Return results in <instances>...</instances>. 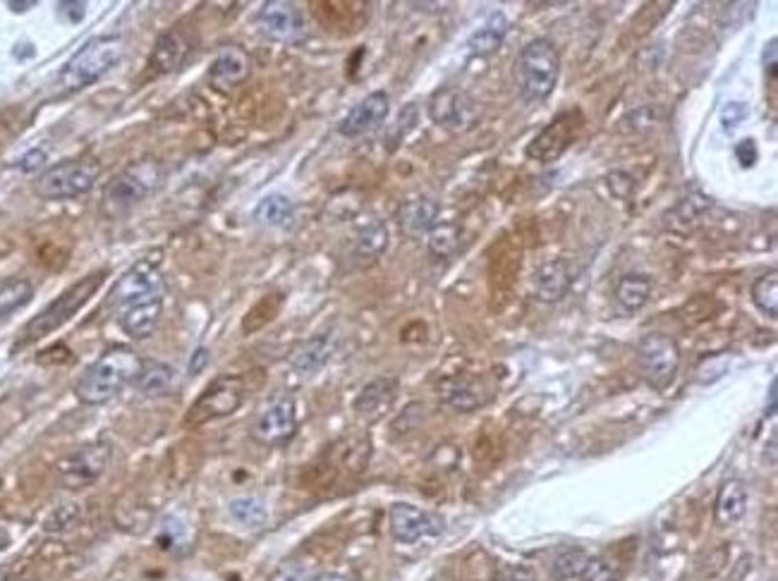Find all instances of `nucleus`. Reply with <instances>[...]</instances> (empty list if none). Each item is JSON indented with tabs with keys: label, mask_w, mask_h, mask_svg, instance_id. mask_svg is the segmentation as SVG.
<instances>
[{
	"label": "nucleus",
	"mask_w": 778,
	"mask_h": 581,
	"mask_svg": "<svg viewBox=\"0 0 778 581\" xmlns=\"http://www.w3.org/2000/svg\"><path fill=\"white\" fill-rule=\"evenodd\" d=\"M534 297L544 304H556L568 295L570 285H573V268L565 259L546 261L534 271L532 278Z\"/></svg>",
	"instance_id": "obj_20"
},
{
	"label": "nucleus",
	"mask_w": 778,
	"mask_h": 581,
	"mask_svg": "<svg viewBox=\"0 0 778 581\" xmlns=\"http://www.w3.org/2000/svg\"><path fill=\"white\" fill-rule=\"evenodd\" d=\"M618 579H621V572H618V567L606 558H592L587 562L585 572L580 574V581H618Z\"/></svg>",
	"instance_id": "obj_36"
},
{
	"label": "nucleus",
	"mask_w": 778,
	"mask_h": 581,
	"mask_svg": "<svg viewBox=\"0 0 778 581\" xmlns=\"http://www.w3.org/2000/svg\"><path fill=\"white\" fill-rule=\"evenodd\" d=\"M637 366L649 385L664 390L676 378L680 366V347L671 335L647 333L635 347Z\"/></svg>",
	"instance_id": "obj_9"
},
{
	"label": "nucleus",
	"mask_w": 778,
	"mask_h": 581,
	"mask_svg": "<svg viewBox=\"0 0 778 581\" xmlns=\"http://www.w3.org/2000/svg\"><path fill=\"white\" fill-rule=\"evenodd\" d=\"M506 34H508L506 15H503V12H494L482 27L474 29L470 41H467V46H470L472 55H491L503 46Z\"/></svg>",
	"instance_id": "obj_28"
},
{
	"label": "nucleus",
	"mask_w": 778,
	"mask_h": 581,
	"mask_svg": "<svg viewBox=\"0 0 778 581\" xmlns=\"http://www.w3.org/2000/svg\"><path fill=\"white\" fill-rule=\"evenodd\" d=\"M34 297V285L27 278H8L0 283V318L27 307Z\"/></svg>",
	"instance_id": "obj_30"
},
{
	"label": "nucleus",
	"mask_w": 778,
	"mask_h": 581,
	"mask_svg": "<svg viewBox=\"0 0 778 581\" xmlns=\"http://www.w3.org/2000/svg\"><path fill=\"white\" fill-rule=\"evenodd\" d=\"M144 366V357L132 347H111L79 376L75 395L82 405L99 407L111 402L125 385L135 383Z\"/></svg>",
	"instance_id": "obj_2"
},
{
	"label": "nucleus",
	"mask_w": 778,
	"mask_h": 581,
	"mask_svg": "<svg viewBox=\"0 0 778 581\" xmlns=\"http://www.w3.org/2000/svg\"><path fill=\"white\" fill-rule=\"evenodd\" d=\"M319 581H348V577H343V574L338 572H328V574H321Z\"/></svg>",
	"instance_id": "obj_44"
},
{
	"label": "nucleus",
	"mask_w": 778,
	"mask_h": 581,
	"mask_svg": "<svg viewBox=\"0 0 778 581\" xmlns=\"http://www.w3.org/2000/svg\"><path fill=\"white\" fill-rule=\"evenodd\" d=\"M242 402H245V381H242L240 376H233V373L218 376L206 385L204 393L194 400V405L190 407V412L185 414L182 424L187 428H197L211 424V421L226 419L240 409Z\"/></svg>",
	"instance_id": "obj_8"
},
{
	"label": "nucleus",
	"mask_w": 778,
	"mask_h": 581,
	"mask_svg": "<svg viewBox=\"0 0 778 581\" xmlns=\"http://www.w3.org/2000/svg\"><path fill=\"white\" fill-rule=\"evenodd\" d=\"M79 517H82V510H79L77 503H60L48 512L41 527H44L48 534H63V531H70L75 527Z\"/></svg>",
	"instance_id": "obj_35"
},
{
	"label": "nucleus",
	"mask_w": 778,
	"mask_h": 581,
	"mask_svg": "<svg viewBox=\"0 0 778 581\" xmlns=\"http://www.w3.org/2000/svg\"><path fill=\"white\" fill-rule=\"evenodd\" d=\"M108 271L106 268H101V271H94L89 275H84L82 280H77L75 285H70L68 290L63 292V295H58L56 299H53L48 307L41 311V314H36L32 321L27 323V326L22 328V335L20 340H17V347L22 345H34V342L44 340L46 335L56 333L58 328H63L65 323L70 321V318L77 316V311L84 307V304L89 302L91 297L99 292V287L103 285V280H106Z\"/></svg>",
	"instance_id": "obj_4"
},
{
	"label": "nucleus",
	"mask_w": 778,
	"mask_h": 581,
	"mask_svg": "<svg viewBox=\"0 0 778 581\" xmlns=\"http://www.w3.org/2000/svg\"><path fill=\"white\" fill-rule=\"evenodd\" d=\"M443 529L441 519L419 510L410 503H395L391 507V534L398 543H417L422 538L436 536Z\"/></svg>",
	"instance_id": "obj_15"
},
{
	"label": "nucleus",
	"mask_w": 778,
	"mask_h": 581,
	"mask_svg": "<svg viewBox=\"0 0 778 581\" xmlns=\"http://www.w3.org/2000/svg\"><path fill=\"white\" fill-rule=\"evenodd\" d=\"M101 177L96 161H63L32 182L34 194L44 201H68L89 194Z\"/></svg>",
	"instance_id": "obj_7"
},
{
	"label": "nucleus",
	"mask_w": 778,
	"mask_h": 581,
	"mask_svg": "<svg viewBox=\"0 0 778 581\" xmlns=\"http://www.w3.org/2000/svg\"><path fill=\"white\" fill-rule=\"evenodd\" d=\"M747 500H750V493H747L745 481L726 479L714 500V522L719 527H731V524L740 522L747 512Z\"/></svg>",
	"instance_id": "obj_23"
},
{
	"label": "nucleus",
	"mask_w": 778,
	"mask_h": 581,
	"mask_svg": "<svg viewBox=\"0 0 778 581\" xmlns=\"http://www.w3.org/2000/svg\"><path fill=\"white\" fill-rule=\"evenodd\" d=\"M652 297V278L647 273H625L616 285V304L623 314H637Z\"/></svg>",
	"instance_id": "obj_27"
},
{
	"label": "nucleus",
	"mask_w": 778,
	"mask_h": 581,
	"mask_svg": "<svg viewBox=\"0 0 778 581\" xmlns=\"http://www.w3.org/2000/svg\"><path fill=\"white\" fill-rule=\"evenodd\" d=\"M206 364H209V350H204V347L194 350L192 362H190V373H192V376H197L199 371H204Z\"/></svg>",
	"instance_id": "obj_42"
},
{
	"label": "nucleus",
	"mask_w": 778,
	"mask_h": 581,
	"mask_svg": "<svg viewBox=\"0 0 778 581\" xmlns=\"http://www.w3.org/2000/svg\"><path fill=\"white\" fill-rule=\"evenodd\" d=\"M163 170L154 158H144L127 165L123 173H118L103 189L101 211L106 218H120L130 213L135 206L142 204L156 192L158 182H161Z\"/></svg>",
	"instance_id": "obj_5"
},
{
	"label": "nucleus",
	"mask_w": 778,
	"mask_h": 581,
	"mask_svg": "<svg viewBox=\"0 0 778 581\" xmlns=\"http://www.w3.org/2000/svg\"><path fill=\"white\" fill-rule=\"evenodd\" d=\"M429 118L448 132H467L477 122V103L463 89L443 87L431 96Z\"/></svg>",
	"instance_id": "obj_12"
},
{
	"label": "nucleus",
	"mask_w": 778,
	"mask_h": 581,
	"mask_svg": "<svg viewBox=\"0 0 778 581\" xmlns=\"http://www.w3.org/2000/svg\"><path fill=\"white\" fill-rule=\"evenodd\" d=\"M228 510L230 515H233V519H237L240 524H245V527H259V524L266 522L264 503H261L259 498H252V495L230 500Z\"/></svg>",
	"instance_id": "obj_34"
},
{
	"label": "nucleus",
	"mask_w": 778,
	"mask_h": 581,
	"mask_svg": "<svg viewBox=\"0 0 778 581\" xmlns=\"http://www.w3.org/2000/svg\"><path fill=\"white\" fill-rule=\"evenodd\" d=\"M395 397H398V381L386 376L376 378V381L364 385L362 393L355 397V414L367 424H374L391 412Z\"/></svg>",
	"instance_id": "obj_21"
},
{
	"label": "nucleus",
	"mask_w": 778,
	"mask_h": 581,
	"mask_svg": "<svg viewBox=\"0 0 778 581\" xmlns=\"http://www.w3.org/2000/svg\"><path fill=\"white\" fill-rule=\"evenodd\" d=\"M592 555L580 546H561L553 553V574L558 579H575L585 572Z\"/></svg>",
	"instance_id": "obj_31"
},
{
	"label": "nucleus",
	"mask_w": 778,
	"mask_h": 581,
	"mask_svg": "<svg viewBox=\"0 0 778 581\" xmlns=\"http://www.w3.org/2000/svg\"><path fill=\"white\" fill-rule=\"evenodd\" d=\"M494 581H534V574L532 570H527V567H503V570H498L496 579Z\"/></svg>",
	"instance_id": "obj_37"
},
{
	"label": "nucleus",
	"mask_w": 778,
	"mask_h": 581,
	"mask_svg": "<svg viewBox=\"0 0 778 581\" xmlns=\"http://www.w3.org/2000/svg\"><path fill=\"white\" fill-rule=\"evenodd\" d=\"M249 70H252V60L245 48L223 46L211 60L209 82L218 89H235L249 77Z\"/></svg>",
	"instance_id": "obj_19"
},
{
	"label": "nucleus",
	"mask_w": 778,
	"mask_h": 581,
	"mask_svg": "<svg viewBox=\"0 0 778 581\" xmlns=\"http://www.w3.org/2000/svg\"><path fill=\"white\" fill-rule=\"evenodd\" d=\"M123 53L125 41L120 36H96L63 65V70L56 77V87L63 94H72V91L99 82L106 72H111L120 63Z\"/></svg>",
	"instance_id": "obj_3"
},
{
	"label": "nucleus",
	"mask_w": 778,
	"mask_h": 581,
	"mask_svg": "<svg viewBox=\"0 0 778 581\" xmlns=\"http://www.w3.org/2000/svg\"><path fill=\"white\" fill-rule=\"evenodd\" d=\"M111 462V445L108 443H87L82 448L72 450L56 464L58 483L68 491H82V488L94 486Z\"/></svg>",
	"instance_id": "obj_10"
},
{
	"label": "nucleus",
	"mask_w": 778,
	"mask_h": 581,
	"mask_svg": "<svg viewBox=\"0 0 778 581\" xmlns=\"http://www.w3.org/2000/svg\"><path fill=\"white\" fill-rule=\"evenodd\" d=\"M84 3H60V15L68 17L70 22H79L84 17Z\"/></svg>",
	"instance_id": "obj_41"
},
{
	"label": "nucleus",
	"mask_w": 778,
	"mask_h": 581,
	"mask_svg": "<svg viewBox=\"0 0 778 581\" xmlns=\"http://www.w3.org/2000/svg\"><path fill=\"white\" fill-rule=\"evenodd\" d=\"M135 385L139 393L147 397L175 393V388H178V371L173 366L156 362V359H144V366L139 371Z\"/></svg>",
	"instance_id": "obj_25"
},
{
	"label": "nucleus",
	"mask_w": 778,
	"mask_h": 581,
	"mask_svg": "<svg viewBox=\"0 0 778 581\" xmlns=\"http://www.w3.org/2000/svg\"><path fill=\"white\" fill-rule=\"evenodd\" d=\"M460 247V225L436 223L429 232V252L434 256H453Z\"/></svg>",
	"instance_id": "obj_33"
},
{
	"label": "nucleus",
	"mask_w": 778,
	"mask_h": 581,
	"mask_svg": "<svg viewBox=\"0 0 778 581\" xmlns=\"http://www.w3.org/2000/svg\"><path fill=\"white\" fill-rule=\"evenodd\" d=\"M388 113H391V99L386 91H374V94L364 96L355 108L345 115L338 125V132L348 139L364 137V134L379 130L384 125Z\"/></svg>",
	"instance_id": "obj_14"
},
{
	"label": "nucleus",
	"mask_w": 778,
	"mask_h": 581,
	"mask_svg": "<svg viewBox=\"0 0 778 581\" xmlns=\"http://www.w3.org/2000/svg\"><path fill=\"white\" fill-rule=\"evenodd\" d=\"M388 249V228L384 220H369L362 225L352 244V259L360 266H369L379 261V256Z\"/></svg>",
	"instance_id": "obj_24"
},
{
	"label": "nucleus",
	"mask_w": 778,
	"mask_h": 581,
	"mask_svg": "<svg viewBox=\"0 0 778 581\" xmlns=\"http://www.w3.org/2000/svg\"><path fill=\"white\" fill-rule=\"evenodd\" d=\"M297 412L295 400L288 395L273 397L259 409L252 421V438L261 445H283L295 436Z\"/></svg>",
	"instance_id": "obj_11"
},
{
	"label": "nucleus",
	"mask_w": 778,
	"mask_h": 581,
	"mask_svg": "<svg viewBox=\"0 0 778 581\" xmlns=\"http://www.w3.org/2000/svg\"><path fill=\"white\" fill-rule=\"evenodd\" d=\"M561 77V53L553 41L534 39L520 51L518 84L527 103H544Z\"/></svg>",
	"instance_id": "obj_6"
},
{
	"label": "nucleus",
	"mask_w": 778,
	"mask_h": 581,
	"mask_svg": "<svg viewBox=\"0 0 778 581\" xmlns=\"http://www.w3.org/2000/svg\"><path fill=\"white\" fill-rule=\"evenodd\" d=\"M194 53V36L187 27L168 29L166 34L158 36L154 51L149 55V67L154 75H173L178 72Z\"/></svg>",
	"instance_id": "obj_13"
},
{
	"label": "nucleus",
	"mask_w": 778,
	"mask_h": 581,
	"mask_svg": "<svg viewBox=\"0 0 778 581\" xmlns=\"http://www.w3.org/2000/svg\"><path fill=\"white\" fill-rule=\"evenodd\" d=\"M575 130H577V115L575 113L561 115V118L549 122V125H546L544 130L532 139V144L527 146V156L539 163L556 161V158L568 149L570 142H573Z\"/></svg>",
	"instance_id": "obj_16"
},
{
	"label": "nucleus",
	"mask_w": 778,
	"mask_h": 581,
	"mask_svg": "<svg viewBox=\"0 0 778 581\" xmlns=\"http://www.w3.org/2000/svg\"><path fill=\"white\" fill-rule=\"evenodd\" d=\"M295 216V204L293 199H288L285 194H269L259 201V206L254 209V220L266 228H285Z\"/></svg>",
	"instance_id": "obj_29"
},
{
	"label": "nucleus",
	"mask_w": 778,
	"mask_h": 581,
	"mask_svg": "<svg viewBox=\"0 0 778 581\" xmlns=\"http://www.w3.org/2000/svg\"><path fill=\"white\" fill-rule=\"evenodd\" d=\"M441 400L455 412H474L491 400V388L479 376H455L441 385Z\"/></svg>",
	"instance_id": "obj_17"
},
{
	"label": "nucleus",
	"mask_w": 778,
	"mask_h": 581,
	"mask_svg": "<svg viewBox=\"0 0 778 581\" xmlns=\"http://www.w3.org/2000/svg\"><path fill=\"white\" fill-rule=\"evenodd\" d=\"M752 302L764 316L776 318L778 314V273L769 271L752 283Z\"/></svg>",
	"instance_id": "obj_32"
},
{
	"label": "nucleus",
	"mask_w": 778,
	"mask_h": 581,
	"mask_svg": "<svg viewBox=\"0 0 778 581\" xmlns=\"http://www.w3.org/2000/svg\"><path fill=\"white\" fill-rule=\"evenodd\" d=\"M776 53H778L776 39H771L769 46L764 48V72H767V77L771 79V82L776 79Z\"/></svg>",
	"instance_id": "obj_40"
},
{
	"label": "nucleus",
	"mask_w": 778,
	"mask_h": 581,
	"mask_svg": "<svg viewBox=\"0 0 778 581\" xmlns=\"http://www.w3.org/2000/svg\"><path fill=\"white\" fill-rule=\"evenodd\" d=\"M34 5H36V3H10V10H15V12H24V10L34 8Z\"/></svg>",
	"instance_id": "obj_45"
},
{
	"label": "nucleus",
	"mask_w": 778,
	"mask_h": 581,
	"mask_svg": "<svg viewBox=\"0 0 778 581\" xmlns=\"http://www.w3.org/2000/svg\"><path fill=\"white\" fill-rule=\"evenodd\" d=\"M776 412V381L771 383V390H769V414Z\"/></svg>",
	"instance_id": "obj_43"
},
{
	"label": "nucleus",
	"mask_w": 778,
	"mask_h": 581,
	"mask_svg": "<svg viewBox=\"0 0 778 581\" xmlns=\"http://www.w3.org/2000/svg\"><path fill=\"white\" fill-rule=\"evenodd\" d=\"M735 156H738V161L743 168H750V165H755L757 161V146L752 139H745V142L738 144V149H735Z\"/></svg>",
	"instance_id": "obj_39"
},
{
	"label": "nucleus",
	"mask_w": 778,
	"mask_h": 581,
	"mask_svg": "<svg viewBox=\"0 0 778 581\" xmlns=\"http://www.w3.org/2000/svg\"><path fill=\"white\" fill-rule=\"evenodd\" d=\"M44 163H46V151L34 149V151H29V154H24L20 158L17 168H20L22 173H34V170H39Z\"/></svg>",
	"instance_id": "obj_38"
},
{
	"label": "nucleus",
	"mask_w": 778,
	"mask_h": 581,
	"mask_svg": "<svg viewBox=\"0 0 778 581\" xmlns=\"http://www.w3.org/2000/svg\"><path fill=\"white\" fill-rule=\"evenodd\" d=\"M166 280L154 261L142 259L115 283L111 309L118 326L132 340H147L163 314Z\"/></svg>",
	"instance_id": "obj_1"
},
{
	"label": "nucleus",
	"mask_w": 778,
	"mask_h": 581,
	"mask_svg": "<svg viewBox=\"0 0 778 581\" xmlns=\"http://www.w3.org/2000/svg\"><path fill=\"white\" fill-rule=\"evenodd\" d=\"M441 206L439 201L431 197H412L400 204L398 209V225L407 237H422L434 230L439 223Z\"/></svg>",
	"instance_id": "obj_22"
},
{
	"label": "nucleus",
	"mask_w": 778,
	"mask_h": 581,
	"mask_svg": "<svg viewBox=\"0 0 778 581\" xmlns=\"http://www.w3.org/2000/svg\"><path fill=\"white\" fill-rule=\"evenodd\" d=\"M302 12L285 0H269L259 10L261 32L276 41H290L302 32Z\"/></svg>",
	"instance_id": "obj_18"
},
{
	"label": "nucleus",
	"mask_w": 778,
	"mask_h": 581,
	"mask_svg": "<svg viewBox=\"0 0 778 581\" xmlns=\"http://www.w3.org/2000/svg\"><path fill=\"white\" fill-rule=\"evenodd\" d=\"M333 354V338L331 335H314L312 340H307L305 345L300 347L290 359V366H293L295 373H302V376H312V373H319L324 366L328 364Z\"/></svg>",
	"instance_id": "obj_26"
}]
</instances>
